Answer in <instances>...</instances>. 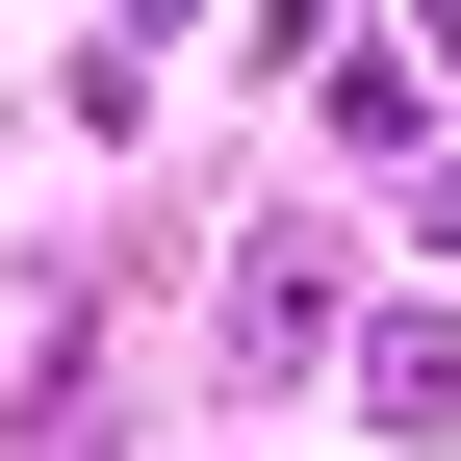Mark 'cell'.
<instances>
[{
	"mask_svg": "<svg viewBox=\"0 0 461 461\" xmlns=\"http://www.w3.org/2000/svg\"><path fill=\"white\" fill-rule=\"evenodd\" d=\"M436 257H461V180H436Z\"/></svg>",
	"mask_w": 461,
	"mask_h": 461,
	"instance_id": "6da1fadb",
	"label": "cell"
}]
</instances>
